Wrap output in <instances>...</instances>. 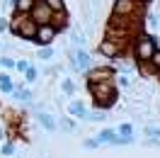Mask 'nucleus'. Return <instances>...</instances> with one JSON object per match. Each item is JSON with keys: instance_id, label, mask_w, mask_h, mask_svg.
I'll use <instances>...</instances> for the list:
<instances>
[{"instance_id": "1", "label": "nucleus", "mask_w": 160, "mask_h": 158, "mask_svg": "<svg viewBox=\"0 0 160 158\" xmlns=\"http://www.w3.org/2000/svg\"><path fill=\"white\" fill-rule=\"evenodd\" d=\"M88 90L95 97L97 109H109L117 102V88L112 80H100V83H88Z\"/></svg>"}, {"instance_id": "2", "label": "nucleus", "mask_w": 160, "mask_h": 158, "mask_svg": "<svg viewBox=\"0 0 160 158\" xmlns=\"http://www.w3.org/2000/svg\"><path fill=\"white\" fill-rule=\"evenodd\" d=\"M37 22L32 20L29 15H22V12H15V17L8 20V29L15 34V37H22V39H34V34H37Z\"/></svg>"}, {"instance_id": "3", "label": "nucleus", "mask_w": 160, "mask_h": 158, "mask_svg": "<svg viewBox=\"0 0 160 158\" xmlns=\"http://www.w3.org/2000/svg\"><path fill=\"white\" fill-rule=\"evenodd\" d=\"M155 49H158L155 37H150V34H136V39H133V56H136L138 63L141 61H150Z\"/></svg>"}, {"instance_id": "4", "label": "nucleus", "mask_w": 160, "mask_h": 158, "mask_svg": "<svg viewBox=\"0 0 160 158\" xmlns=\"http://www.w3.org/2000/svg\"><path fill=\"white\" fill-rule=\"evenodd\" d=\"M29 17L37 22V24H51V22H53V10H51L44 0H37V3L32 5V10H29Z\"/></svg>"}, {"instance_id": "5", "label": "nucleus", "mask_w": 160, "mask_h": 158, "mask_svg": "<svg viewBox=\"0 0 160 158\" xmlns=\"http://www.w3.org/2000/svg\"><path fill=\"white\" fill-rule=\"evenodd\" d=\"M143 12V5L138 0H114L112 5V15H136L138 17Z\"/></svg>"}, {"instance_id": "6", "label": "nucleus", "mask_w": 160, "mask_h": 158, "mask_svg": "<svg viewBox=\"0 0 160 158\" xmlns=\"http://www.w3.org/2000/svg\"><path fill=\"white\" fill-rule=\"evenodd\" d=\"M56 34H58V27H56V24H39L32 41L39 44V46H51V41L56 39Z\"/></svg>"}, {"instance_id": "7", "label": "nucleus", "mask_w": 160, "mask_h": 158, "mask_svg": "<svg viewBox=\"0 0 160 158\" xmlns=\"http://www.w3.org/2000/svg\"><path fill=\"white\" fill-rule=\"evenodd\" d=\"M97 49H100V54H102V56H107V59H117V56H121V46L117 44V41L107 39V37L100 41Z\"/></svg>"}, {"instance_id": "8", "label": "nucleus", "mask_w": 160, "mask_h": 158, "mask_svg": "<svg viewBox=\"0 0 160 158\" xmlns=\"http://www.w3.org/2000/svg\"><path fill=\"white\" fill-rule=\"evenodd\" d=\"M112 78H114L112 68H92L88 73V83H100V80H112Z\"/></svg>"}, {"instance_id": "9", "label": "nucleus", "mask_w": 160, "mask_h": 158, "mask_svg": "<svg viewBox=\"0 0 160 158\" xmlns=\"http://www.w3.org/2000/svg\"><path fill=\"white\" fill-rule=\"evenodd\" d=\"M90 66H92L90 54H85V51H75V56H73V68H78V71H88Z\"/></svg>"}, {"instance_id": "10", "label": "nucleus", "mask_w": 160, "mask_h": 158, "mask_svg": "<svg viewBox=\"0 0 160 158\" xmlns=\"http://www.w3.org/2000/svg\"><path fill=\"white\" fill-rule=\"evenodd\" d=\"M37 0H15L12 3V8H15V12H22V15H29L32 5H34Z\"/></svg>"}, {"instance_id": "11", "label": "nucleus", "mask_w": 160, "mask_h": 158, "mask_svg": "<svg viewBox=\"0 0 160 158\" xmlns=\"http://www.w3.org/2000/svg\"><path fill=\"white\" fill-rule=\"evenodd\" d=\"M68 112L73 114V117H82V114H85V105H82L80 100H73V102L68 105Z\"/></svg>"}, {"instance_id": "12", "label": "nucleus", "mask_w": 160, "mask_h": 158, "mask_svg": "<svg viewBox=\"0 0 160 158\" xmlns=\"http://www.w3.org/2000/svg\"><path fill=\"white\" fill-rule=\"evenodd\" d=\"M0 90H2V92H12V80H10V76H8V73H0Z\"/></svg>"}, {"instance_id": "13", "label": "nucleus", "mask_w": 160, "mask_h": 158, "mask_svg": "<svg viewBox=\"0 0 160 158\" xmlns=\"http://www.w3.org/2000/svg\"><path fill=\"white\" fill-rule=\"evenodd\" d=\"M39 122L44 124V129H49V131H53V129H56V122H53V117H51V114H41Z\"/></svg>"}, {"instance_id": "14", "label": "nucleus", "mask_w": 160, "mask_h": 158, "mask_svg": "<svg viewBox=\"0 0 160 158\" xmlns=\"http://www.w3.org/2000/svg\"><path fill=\"white\" fill-rule=\"evenodd\" d=\"M44 3H46V5H49V8H51L53 12L66 10V3H63V0H44Z\"/></svg>"}, {"instance_id": "15", "label": "nucleus", "mask_w": 160, "mask_h": 158, "mask_svg": "<svg viewBox=\"0 0 160 158\" xmlns=\"http://www.w3.org/2000/svg\"><path fill=\"white\" fill-rule=\"evenodd\" d=\"M82 117L92 119V122H102V119H107V117H104V109H97V112H92V114H82Z\"/></svg>"}, {"instance_id": "16", "label": "nucleus", "mask_w": 160, "mask_h": 158, "mask_svg": "<svg viewBox=\"0 0 160 158\" xmlns=\"http://www.w3.org/2000/svg\"><path fill=\"white\" fill-rule=\"evenodd\" d=\"M150 66H153V68L158 71L160 68V49H155V54H153V56H150V61H148Z\"/></svg>"}, {"instance_id": "17", "label": "nucleus", "mask_w": 160, "mask_h": 158, "mask_svg": "<svg viewBox=\"0 0 160 158\" xmlns=\"http://www.w3.org/2000/svg\"><path fill=\"white\" fill-rule=\"evenodd\" d=\"M51 56H53L51 46H41V49H39V59H51Z\"/></svg>"}, {"instance_id": "18", "label": "nucleus", "mask_w": 160, "mask_h": 158, "mask_svg": "<svg viewBox=\"0 0 160 158\" xmlns=\"http://www.w3.org/2000/svg\"><path fill=\"white\" fill-rule=\"evenodd\" d=\"M119 134H121V136H131V134H133V127H131V124H121Z\"/></svg>"}, {"instance_id": "19", "label": "nucleus", "mask_w": 160, "mask_h": 158, "mask_svg": "<svg viewBox=\"0 0 160 158\" xmlns=\"http://www.w3.org/2000/svg\"><path fill=\"white\" fill-rule=\"evenodd\" d=\"M24 78L29 80V83H34V80H37V68H32V66H29V68L24 71Z\"/></svg>"}, {"instance_id": "20", "label": "nucleus", "mask_w": 160, "mask_h": 158, "mask_svg": "<svg viewBox=\"0 0 160 158\" xmlns=\"http://www.w3.org/2000/svg\"><path fill=\"white\" fill-rule=\"evenodd\" d=\"M15 97H17V100H29L32 97V95H29V90H15Z\"/></svg>"}, {"instance_id": "21", "label": "nucleus", "mask_w": 160, "mask_h": 158, "mask_svg": "<svg viewBox=\"0 0 160 158\" xmlns=\"http://www.w3.org/2000/svg\"><path fill=\"white\" fill-rule=\"evenodd\" d=\"M73 90H75V85H73L70 80H63V92H66V95H73Z\"/></svg>"}, {"instance_id": "22", "label": "nucleus", "mask_w": 160, "mask_h": 158, "mask_svg": "<svg viewBox=\"0 0 160 158\" xmlns=\"http://www.w3.org/2000/svg\"><path fill=\"white\" fill-rule=\"evenodd\" d=\"M15 68L20 71V73H24V71L29 68V63H27V61H15Z\"/></svg>"}, {"instance_id": "23", "label": "nucleus", "mask_w": 160, "mask_h": 158, "mask_svg": "<svg viewBox=\"0 0 160 158\" xmlns=\"http://www.w3.org/2000/svg\"><path fill=\"white\" fill-rule=\"evenodd\" d=\"M12 153H15V146H12V144H5V146H2V156H12Z\"/></svg>"}, {"instance_id": "24", "label": "nucleus", "mask_w": 160, "mask_h": 158, "mask_svg": "<svg viewBox=\"0 0 160 158\" xmlns=\"http://www.w3.org/2000/svg\"><path fill=\"white\" fill-rule=\"evenodd\" d=\"M0 63H2L5 68H15V61L12 59H0Z\"/></svg>"}, {"instance_id": "25", "label": "nucleus", "mask_w": 160, "mask_h": 158, "mask_svg": "<svg viewBox=\"0 0 160 158\" xmlns=\"http://www.w3.org/2000/svg\"><path fill=\"white\" fill-rule=\"evenodd\" d=\"M146 134H148V136H160V129H153V127H148V129H146Z\"/></svg>"}, {"instance_id": "26", "label": "nucleus", "mask_w": 160, "mask_h": 158, "mask_svg": "<svg viewBox=\"0 0 160 158\" xmlns=\"http://www.w3.org/2000/svg\"><path fill=\"white\" fill-rule=\"evenodd\" d=\"M8 29V20H2V17H0V32H5Z\"/></svg>"}, {"instance_id": "27", "label": "nucleus", "mask_w": 160, "mask_h": 158, "mask_svg": "<svg viewBox=\"0 0 160 158\" xmlns=\"http://www.w3.org/2000/svg\"><path fill=\"white\" fill-rule=\"evenodd\" d=\"M141 5H150V3H153V0H138Z\"/></svg>"}, {"instance_id": "28", "label": "nucleus", "mask_w": 160, "mask_h": 158, "mask_svg": "<svg viewBox=\"0 0 160 158\" xmlns=\"http://www.w3.org/2000/svg\"><path fill=\"white\" fill-rule=\"evenodd\" d=\"M2 139H5V131H2V129H0V141H2Z\"/></svg>"}, {"instance_id": "29", "label": "nucleus", "mask_w": 160, "mask_h": 158, "mask_svg": "<svg viewBox=\"0 0 160 158\" xmlns=\"http://www.w3.org/2000/svg\"><path fill=\"white\" fill-rule=\"evenodd\" d=\"M12 3H15V0H10V5H12Z\"/></svg>"}]
</instances>
